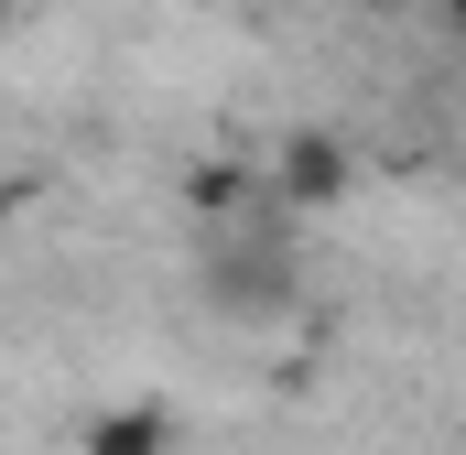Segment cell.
I'll return each instance as SVG.
<instances>
[{
    "label": "cell",
    "instance_id": "6da1fadb",
    "mask_svg": "<svg viewBox=\"0 0 466 455\" xmlns=\"http://www.w3.org/2000/svg\"><path fill=\"white\" fill-rule=\"evenodd\" d=\"M196 282H207L218 315H293V293H304V228L282 207H249V217L207 228Z\"/></svg>",
    "mask_w": 466,
    "mask_h": 455
},
{
    "label": "cell",
    "instance_id": "7a4b0ae2",
    "mask_svg": "<svg viewBox=\"0 0 466 455\" xmlns=\"http://www.w3.org/2000/svg\"><path fill=\"white\" fill-rule=\"evenodd\" d=\"M348 141H337V130H293V141H282V174H271V185H282V196H271V207H282V217H304V207H337V196H348Z\"/></svg>",
    "mask_w": 466,
    "mask_h": 455
},
{
    "label": "cell",
    "instance_id": "3957f363",
    "mask_svg": "<svg viewBox=\"0 0 466 455\" xmlns=\"http://www.w3.org/2000/svg\"><path fill=\"white\" fill-rule=\"evenodd\" d=\"M87 455H174V412L163 401H130L109 423H87Z\"/></svg>",
    "mask_w": 466,
    "mask_h": 455
},
{
    "label": "cell",
    "instance_id": "277c9868",
    "mask_svg": "<svg viewBox=\"0 0 466 455\" xmlns=\"http://www.w3.org/2000/svg\"><path fill=\"white\" fill-rule=\"evenodd\" d=\"M434 11H445V33H456V44H466V0H434Z\"/></svg>",
    "mask_w": 466,
    "mask_h": 455
},
{
    "label": "cell",
    "instance_id": "5b68a950",
    "mask_svg": "<svg viewBox=\"0 0 466 455\" xmlns=\"http://www.w3.org/2000/svg\"><path fill=\"white\" fill-rule=\"evenodd\" d=\"M369 11H401V0H369Z\"/></svg>",
    "mask_w": 466,
    "mask_h": 455
}]
</instances>
